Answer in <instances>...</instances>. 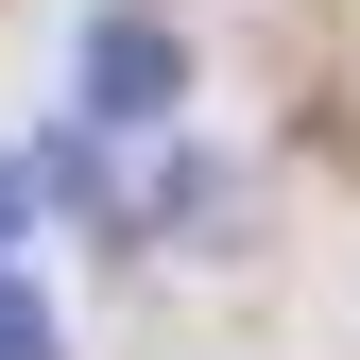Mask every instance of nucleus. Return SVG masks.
<instances>
[{
  "instance_id": "f257e3e1",
  "label": "nucleus",
  "mask_w": 360,
  "mask_h": 360,
  "mask_svg": "<svg viewBox=\"0 0 360 360\" xmlns=\"http://www.w3.org/2000/svg\"><path fill=\"white\" fill-rule=\"evenodd\" d=\"M69 103L103 120V138H155V120H189V34L155 18V0H103L69 52Z\"/></svg>"
},
{
  "instance_id": "f03ea898",
  "label": "nucleus",
  "mask_w": 360,
  "mask_h": 360,
  "mask_svg": "<svg viewBox=\"0 0 360 360\" xmlns=\"http://www.w3.org/2000/svg\"><path fill=\"white\" fill-rule=\"evenodd\" d=\"M0 360H69V326H52V292L0 257Z\"/></svg>"
},
{
  "instance_id": "7ed1b4c3",
  "label": "nucleus",
  "mask_w": 360,
  "mask_h": 360,
  "mask_svg": "<svg viewBox=\"0 0 360 360\" xmlns=\"http://www.w3.org/2000/svg\"><path fill=\"white\" fill-rule=\"evenodd\" d=\"M18 206H34V155H0V240H18Z\"/></svg>"
}]
</instances>
